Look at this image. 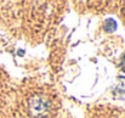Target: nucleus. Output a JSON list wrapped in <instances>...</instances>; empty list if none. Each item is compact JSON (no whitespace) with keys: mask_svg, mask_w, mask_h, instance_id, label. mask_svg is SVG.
<instances>
[{"mask_svg":"<svg viewBox=\"0 0 125 118\" xmlns=\"http://www.w3.org/2000/svg\"><path fill=\"white\" fill-rule=\"evenodd\" d=\"M50 104L42 95H33L28 100V112L33 118H42L49 112Z\"/></svg>","mask_w":125,"mask_h":118,"instance_id":"obj_1","label":"nucleus"},{"mask_svg":"<svg viewBox=\"0 0 125 118\" xmlns=\"http://www.w3.org/2000/svg\"><path fill=\"white\" fill-rule=\"evenodd\" d=\"M115 29H117V22H115L113 18L106 20V22H104V31L112 33V32H114Z\"/></svg>","mask_w":125,"mask_h":118,"instance_id":"obj_2","label":"nucleus"},{"mask_svg":"<svg viewBox=\"0 0 125 118\" xmlns=\"http://www.w3.org/2000/svg\"><path fill=\"white\" fill-rule=\"evenodd\" d=\"M124 67H125V55L123 56V60H122V68L124 70Z\"/></svg>","mask_w":125,"mask_h":118,"instance_id":"obj_3","label":"nucleus"}]
</instances>
